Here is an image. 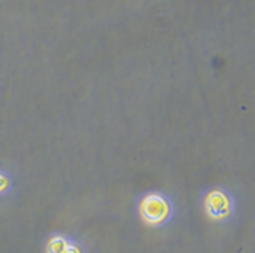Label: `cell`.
<instances>
[{
    "mask_svg": "<svg viewBox=\"0 0 255 253\" xmlns=\"http://www.w3.org/2000/svg\"><path fill=\"white\" fill-rule=\"evenodd\" d=\"M138 211L142 221L149 226H163L171 219L172 203L162 192H149L140 200Z\"/></svg>",
    "mask_w": 255,
    "mask_h": 253,
    "instance_id": "1",
    "label": "cell"
},
{
    "mask_svg": "<svg viewBox=\"0 0 255 253\" xmlns=\"http://www.w3.org/2000/svg\"><path fill=\"white\" fill-rule=\"evenodd\" d=\"M204 207L206 214L213 221H226L232 215L235 210L234 198L228 191L215 188L205 195Z\"/></svg>",
    "mask_w": 255,
    "mask_h": 253,
    "instance_id": "2",
    "label": "cell"
},
{
    "mask_svg": "<svg viewBox=\"0 0 255 253\" xmlns=\"http://www.w3.org/2000/svg\"><path fill=\"white\" fill-rule=\"evenodd\" d=\"M46 253H83L74 240L63 234H54L46 244Z\"/></svg>",
    "mask_w": 255,
    "mask_h": 253,
    "instance_id": "3",
    "label": "cell"
},
{
    "mask_svg": "<svg viewBox=\"0 0 255 253\" xmlns=\"http://www.w3.org/2000/svg\"><path fill=\"white\" fill-rule=\"evenodd\" d=\"M8 184H10L8 177H7L3 172H0V194L4 192V191L8 188Z\"/></svg>",
    "mask_w": 255,
    "mask_h": 253,
    "instance_id": "4",
    "label": "cell"
}]
</instances>
